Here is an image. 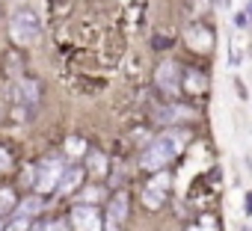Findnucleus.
Returning a JSON list of instances; mask_svg holds the SVG:
<instances>
[{"label":"nucleus","mask_w":252,"mask_h":231,"mask_svg":"<svg viewBox=\"0 0 252 231\" xmlns=\"http://www.w3.org/2000/svg\"><path fill=\"white\" fill-rule=\"evenodd\" d=\"M158 86H160L163 92H169V95H178L181 83H178V68H175V62H163V65L158 68Z\"/></svg>","instance_id":"7"},{"label":"nucleus","mask_w":252,"mask_h":231,"mask_svg":"<svg viewBox=\"0 0 252 231\" xmlns=\"http://www.w3.org/2000/svg\"><path fill=\"white\" fill-rule=\"evenodd\" d=\"M101 196H104V190H101V187H89V190H83V199H86L89 204H92L95 199H101Z\"/></svg>","instance_id":"15"},{"label":"nucleus","mask_w":252,"mask_h":231,"mask_svg":"<svg viewBox=\"0 0 252 231\" xmlns=\"http://www.w3.org/2000/svg\"><path fill=\"white\" fill-rule=\"evenodd\" d=\"M80 181H83V169H65L63 172V181L57 184V190L60 193H71V190L80 187Z\"/></svg>","instance_id":"9"},{"label":"nucleus","mask_w":252,"mask_h":231,"mask_svg":"<svg viewBox=\"0 0 252 231\" xmlns=\"http://www.w3.org/2000/svg\"><path fill=\"white\" fill-rule=\"evenodd\" d=\"M166 193H169V175H166V172H158V175H155V178L146 184L143 204H146V207H152V210H158V207L163 204Z\"/></svg>","instance_id":"3"},{"label":"nucleus","mask_w":252,"mask_h":231,"mask_svg":"<svg viewBox=\"0 0 252 231\" xmlns=\"http://www.w3.org/2000/svg\"><path fill=\"white\" fill-rule=\"evenodd\" d=\"M125 213H128V196L119 193V196L113 199V204H110V213H107V228H110V231H119V225H122Z\"/></svg>","instance_id":"8"},{"label":"nucleus","mask_w":252,"mask_h":231,"mask_svg":"<svg viewBox=\"0 0 252 231\" xmlns=\"http://www.w3.org/2000/svg\"><path fill=\"white\" fill-rule=\"evenodd\" d=\"M65 145H68V154H80L83 151V140H68Z\"/></svg>","instance_id":"17"},{"label":"nucleus","mask_w":252,"mask_h":231,"mask_svg":"<svg viewBox=\"0 0 252 231\" xmlns=\"http://www.w3.org/2000/svg\"><path fill=\"white\" fill-rule=\"evenodd\" d=\"M12 204H15L12 190H0V210H6V207H12Z\"/></svg>","instance_id":"14"},{"label":"nucleus","mask_w":252,"mask_h":231,"mask_svg":"<svg viewBox=\"0 0 252 231\" xmlns=\"http://www.w3.org/2000/svg\"><path fill=\"white\" fill-rule=\"evenodd\" d=\"M33 231H63L60 225H51V222H42V225H36Z\"/></svg>","instance_id":"18"},{"label":"nucleus","mask_w":252,"mask_h":231,"mask_svg":"<svg viewBox=\"0 0 252 231\" xmlns=\"http://www.w3.org/2000/svg\"><path fill=\"white\" fill-rule=\"evenodd\" d=\"M187 39H190V45H196V48H211V36L202 33V27H190Z\"/></svg>","instance_id":"10"},{"label":"nucleus","mask_w":252,"mask_h":231,"mask_svg":"<svg viewBox=\"0 0 252 231\" xmlns=\"http://www.w3.org/2000/svg\"><path fill=\"white\" fill-rule=\"evenodd\" d=\"M89 166L95 169V175H104V169H107V157H104V154H92V157H89Z\"/></svg>","instance_id":"12"},{"label":"nucleus","mask_w":252,"mask_h":231,"mask_svg":"<svg viewBox=\"0 0 252 231\" xmlns=\"http://www.w3.org/2000/svg\"><path fill=\"white\" fill-rule=\"evenodd\" d=\"M3 231H30V219H18V216H15Z\"/></svg>","instance_id":"13"},{"label":"nucleus","mask_w":252,"mask_h":231,"mask_svg":"<svg viewBox=\"0 0 252 231\" xmlns=\"http://www.w3.org/2000/svg\"><path fill=\"white\" fill-rule=\"evenodd\" d=\"M39 207H42V202H39V199H30V202H24V204L18 207V219H33V216L39 213Z\"/></svg>","instance_id":"11"},{"label":"nucleus","mask_w":252,"mask_h":231,"mask_svg":"<svg viewBox=\"0 0 252 231\" xmlns=\"http://www.w3.org/2000/svg\"><path fill=\"white\" fill-rule=\"evenodd\" d=\"M234 24H237V27H246V15H243V12H237V15H234Z\"/></svg>","instance_id":"19"},{"label":"nucleus","mask_w":252,"mask_h":231,"mask_svg":"<svg viewBox=\"0 0 252 231\" xmlns=\"http://www.w3.org/2000/svg\"><path fill=\"white\" fill-rule=\"evenodd\" d=\"M12 166V157H9V151L6 148H0V172H6Z\"/></svg>","instance_id":"16"},{"label":"nucleus","mask_w":252,"mask_h":231,"mask_svg":"<svg viewBox=\"0 0 252 231\" xmlns=\"http://www.w3.org/2000/svg\"><path fill=\"white\" fill-rule=\"evenodd\" d=\"M184 143H187V134H181V131L160 134V137L146 148V154H143V169H149V172H160L172 157H178V151H181Z\"/></svg>","instance_id":"1"},{"label":"nucleus","mask_w":252,"mask_h":231,"mask_svg":"<svg viewBox=\"0 0 252 231\" xmlns=\"http://www.w3.org/2000/svg\"><path fill=\"white\" fill-rule=\"evenodd\" d=\"M9 33H12V39H15L18 45H33V42L39 39V33H42V21H39V15H36L33 9L18 6V9H12Z\"/></svg>","instance_id":"2"},{"label":"nucleus","mask_w":252,"mask_h":231,"mask_svg":"<svg viewBox=\"0 0 252 231\" xmlns=\"http://www.w3.org/2000/svg\"><path fill=\"white\" fill-rule=\"evenodd\" d=\"M60 178H63V166H60V160H45L36 187H39L42 193H48V190H54V187L60 184Z\"/></svg>","instance_id":"6"},{"label":"nucleus","mask_w":252,"mask_h":231,"mask_svg":"<svg viewBox=\"0 0 252 231\" xmlns=\"http://www.w3.org/2000/svg\"><path fill=\"white\" fill-rule=\"evenodd\" d=\"M12 101H15L18 107H36V101H39V86H36L33 80H18V83L12 86Z\"/></svg>","instance_id":"5"},{"label":"nucleus","mask_w":252,"mask_h":231,"mask_svg":"<svg viewBox=\"0 0 252 231\" xmlns=\"http://www.w3.org/2000/svg\"><path fill=\"white\" fill-rule=\"evenodd\" d=\"M71 225L74 231H101V216L92 204H77L71 210Z\"/></svg>","instance_id":"4"}]
</instances>
